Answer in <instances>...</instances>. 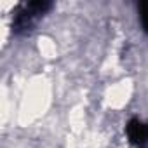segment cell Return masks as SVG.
<instances>
[{
    "instance_id": "obj_1",
    "label": "cell",
    "mask_w": 148,
    "mask_h": 148,
    "mask_svg": "<svg viewBox=\"0 0 148 148\" xmlns=\"http://www.w3.org/2000/svg\"><path fill=\"white\" fill-rule=\"evenodd\" d=\"M52 9V2L38 0V2H25L21 4L12 16V33L21 37L32 33L40 19Z\"/></svg>"
},
{
    "instance_id": "obj_2",
    "label": "cell",
    "mask_w": 148,
    "mask_h": 148,
    "mask_svg": "<svg viewBox=\"0 0 148 148\" xmlns=\"http://www.w3.org/2000/svg\"><path fill=\"white\" fill-rule=\"evenodd\" d=\"M125 134L129 143L134 148H148V124L139 120V119H132L127 122L125 127Z\"/></svg>"
},
{
    "instance_id": "obj_3",
    "label": "cell",
    "mask_w": 148,
    "mask_h": 148,
    "mask_svg": "<svg viewBox=\"0 0 148 148\" xmlns=\"http://www.w3.org/2000/svg\"><path fill=\"white\" fill-rule=\"evenodd\" d=\"M139 23H141L143 32L148 33V2L139 4Z\"/></svg>"
}]
</instances>
